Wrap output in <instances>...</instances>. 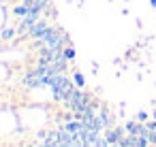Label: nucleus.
I'll return each instance as SVG.
<instances>
[{
    "instance_id": "obj_3",
    "label": "nucleus",
    "mask_w": 156,
    "mask_h": 147,
    "mask_svg": "<svg viewBox=\"0 0 156 147\" xmlns=\"http://www.w3.org/2000/svg\"><path fill=\"white\" fill-rule=\"evenodd\" d=\"M62 51H64V58H66V60H73V58H75V49H73V47H66V49H62Z\"/></svg>"
},
{
    "instance_id": "obj_2",
    "label": "nucleus",
    "mask_w": 156,
    "mask_h": 147,
    "mask_svg": "<svg viewBox=\"0 0 156 147\" xmlns=\"http://www.w3.org/2000/svg\"><path fill=\"white\" fill-rule=\"evenodd\" d=\"M26 13H28V9H26V5H24V2L15 7V15H17V17H24Z\"/></svg>"
},
{
    "instance_id": "obj_6",
    "label": "nucleus",
    "mask_w": 156,
    "mask_h": 147,
    "mask_svg": "<svg viewBox=\"0 0 156 147\" xmlns=\"http://www.w3.org/2000/svg\"><path fill=\"white\" fill-rule=\"evenodd\" d=\"M154 117H156V113H154Z\"/></svg>"
},
{
    "instance_id": "obj_1",
    "label": "nucleus",
    "mask_w": 156,
    "mask_h": 147,
    "mask_svg": "<svg viewBox=\"0 0 156 147\" xmlns=\"http://www.w3.org/2000/svg\"><path fill=\"white\" fill-rule=\"evenodd\" d=\"M47 28H49V22H47V19H39V22L28 30V36H30V39H39Z\"/></svg>"
},
{
    "instance_id": "obj_4",
    "label": "nucleus",
    "mask_w": 156,
    "mask_h": 147,
    "mask_svg": "<svg viewBox=\"0 0 156 147\" xmlns=\"http://www.w3.org/2000/svg\"><path fill=\"white\" fill-rule=\"evenodd\" d=\"M75 87H83V75L75 73Z\"/></svg>"
},
{
    "instance_id": "obj_5",
    "label": "nucleus",
    "mask_w": 156,
    "mask_h": 147,
    "mask_svg": "<svg viewBox=\"0 0 156 147\" xmlns=\"http://www.w3.org/2000/svg\"><path fill=\"white\" fill-rule=\"evenodd\" d=\"M152 7H156V0H152Z\"/></svg>"
}]
</instances>
